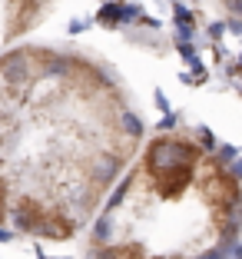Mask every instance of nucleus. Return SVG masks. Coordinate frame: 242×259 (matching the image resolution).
<instances>
[{
    "label": "nucleus",
    "mask_w": 242,
    "mask_h": 259,
    "mask_svg": "<svg viewBox=\"0 0 242 259\" xmlns=\"http://www.w3.org/2000/svg\"><path fill=\"white\" fill-rule=\"evenodd\" d=\"M7 239H10V233H7V229H0V243H7Z\"/></svg>",
    "instance_id": "f03ea898"
},
{
    "label": "nucleus",
    "mask_w": 242,
    "mask_h": 259,
    "mask_svg": "<svg viewBox=\"0 0 242 259\" xmlns=\"http://www.w3.org/2000/svg\"><path fill=\"white\" fill-rule=\"evenodd\" d=\"M0 76H4V83H7L10 90H27L40 76V70H37V63L30 60V54H14V57H7V60H0Z\"/></svg>",
    "instance_id": "f257e3e1"
}]
</instances>
